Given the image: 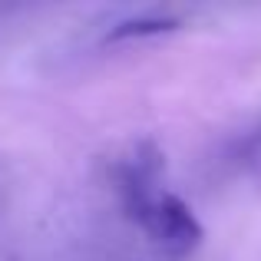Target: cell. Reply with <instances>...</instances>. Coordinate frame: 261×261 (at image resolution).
<instances>
[{
    "instance_id": "6da1fadb",
    "label": "cell",
    "mask_w": 261,
    "mask_h": 261,
    "mask_svg": "<svg viewBox=\"0 0 261 261\" xmlns=\"http://www.w3.org/2000/svg\"><path fill=\"white\" fill-rule=\"evenodd\" d=\"M155 166H159L155 159H136V166L122 172V195H126L129 212L149 231V238L162 245L169 255L182 258L202 242V225L195 222L192 208L182 198L155 182Z\"/></svg>"
},
{
    "instance_id": "7a4b0ae2",
    "label": "cell",
    "mask_w": 261,
    "mask_h": 261,
    "mask_svg": "<svg viewBox=\"0 0 261 261\" xmlns=\"http://www.w3.org/2000/svg\"><path fill=\"white\" fill-rule=\"evenodd\" d=\"M238 159L248 162V166L251 162H261V122L238 139Z\"/></svg>"
}]
</instances>
